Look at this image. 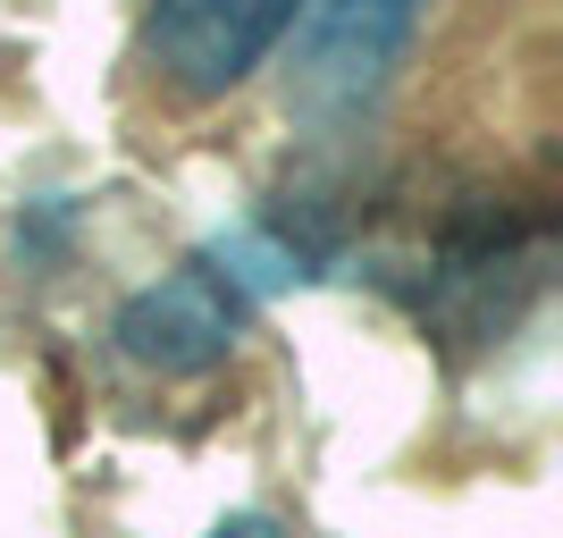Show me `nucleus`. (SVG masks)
<instances>
[{
  "instance_id": "1",
  "label": "nucleus",
  "mask_w": 563,
  "mask_h": 538,
  "mask_svg": "<svg viewBox=\"0 0 563 538\" xmlns=\"http://www.w3.org/2000/svg\"><path fill=\"white\" fill-rule=\"evenodd\" d=\"M303 0H143L126 68L168 118L219 110L278 59Z\"/></svg>"
},
{
  "instance_id": "2",
  "label": "nucleus",
  "mask_w": 563,
  "mask_h": 538,
  "mask_svg": "<svg viewBox=\"0 0 563 538\" xmlns=\"http://www.w3.org/2000/svg\"><path fill=\"white\" fill-rule=\"evenodd\" d=\"M421 18H429V0H303V18L278 43L286 110L303 127H320V135H345L353 118L378 110V94L412 59Z\"/></svg>"
},
{
  "instance_id": "3",
  "label": "nucleus",
  "mask_w": 563,
  "mask_h": 538,
  "mask_svg": "<svg viewBox=\"0 0 563 538\" xmlns=\"http://www.w3.org/2000/svg\"><path fill=\"white\" fill-rule=\"evenodd\" d=\"M235 320H244L235 278L211 270V261H194V270H177L168 286H152L143 304H126L118 337H126V353L161 362V371H194V362H211V353L235 337Z\"/></svg>"
}]
</instances>
